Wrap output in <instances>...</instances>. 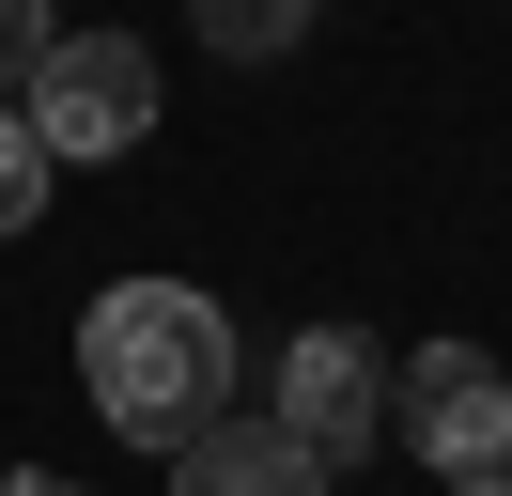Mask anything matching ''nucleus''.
Returning a JSON list of instances; mask_svg holds the SVG:
<instances>
[{
    "instance_id": "6e6552de",
    "label": "nucleus",
    "mask_w": 512,
    "mask_h": 496,
    "mask_svg": "<svg viewBox=\"0 0 512 496\" xmlns=\"http://www.w3.org/2000/svg\"><path fill=\"white\" fill-rule=\"evenodd\" d=\"M47 31H63L47 0H0V78H32V62H47Z\"/></svg>"
},
{
    "instance_id": "20e7f679",
    "label": "nucleus",
    "mask_w": 512,
    "mask_h": 496,
    "mask_svg": "<svg viewBox=\"0 0 512 496\" xmlns=\"http://www.w3.org/2000/svg\"><path fill=\"white\" fill-rule=\"evenodd\" d=\"M264 419H280L295 450L342 481V465L388 434V341H373V326H295L280 372H264Z\"/></svg>"
},
{
    "instance_id": "1a4fd4ad",
    "label": "nucleus",
    "mask_w": 512,
    "mask_h": 496,
    "mask_svg": "<svg viewBox=\"0 0 512 496\" xmlns=\"http://www.w3.org/2000/svg\"><path fill=\"white\" fill-rule=\"evenodd\" d=\"M0 496H78V481H47V465H16V481H0Z\"/></svg>"
},
{
    "instance_id": "f257e3e1",
    "label": "nucleus",
    "mask_w": 512,
    "mask_h": 496,
    "mask_svg": "<svg viewBox=\"0 0 512 496\" xmlns=\"http://www.w3.org/2000/svg\"><path fill=\"white\" fill-rule=\"evenodd\" d=\"M233 310L202 295V279H109L94 310H78V388H94V419L125 434V450H202V434L233 419Z\"/></svg>"
},
{
    "instance_id": "0eeeda50",
    "label": "nucleus",
    "mask_w": 512,
    "mask_h": 496,
    "mask_svg": "<svg viewBox=\"0 0 512 496\" xmlns=\"http://www.w3.org/2000/svg\"><path fill=\"white\" fill-rule=\"evenodd\" d=\"M32 217H47V140L16 124V93H0V248L32 233Z\"/></svg>"
},
{
    "instance_id": "9d476101",
    "label": "nucleus",
    "mask_w": 512,
    "mask_h": 496,
    "mask_svg": "<svg viewBox=\"0 0 512 496\" xmlns=\"http://www.w3.org/2000/svg\"><path fill=\"white\" fill-rule=\"evenodd\" d=\"M450 496H512V465H481V481H450Z\"/></svg>"
},
{
    "instance_id": "423d86ee",
    "label": "nucleus",
    "mask_w": 512,
    "mask_h": 496,
    "mask_svg": "<svg viewBox=\"0 0 512 496\" xmlns=\"http://www.w3.org/2000/svg\"><path fill=\"white\" fill-rule=\"evenodd\" d=\"M187 31H202L218 62H280L295 31H311V0H187Z\"/></svg>"
},
{
    "instance_id": "7ed1b4c3",
    "label": "nucleus",
    "mask_w": 512,
    "mask_h": 496,
    "mask_svg": "<svg viewBox=\"0 0 512 496\" xmlns=\"http://www.w3.org/2000/svg\"><path fill=\"white\" fill-rule=\"evenodd\" d=\"M388 434L435 481H481V465H512V372L481 341H419V357H388Z\"/></svg>"
},
{
    "instance_id": "39448f33",
    "label": "nucleus",
    "mask_w": 512,
    "mask_h": 496,
    "mask_svg": "<svg viewBox=\"0 0 512 496\" xmlns=\"http://www.w3.org/2000/svg\"><path fill=\"white\" fill-rule=\"evenodd\" d=\"M171 496H342L280 419H218L202 450H171Z\"/></svg>"
},
{
    "instance_id": "f03ea898",
    "label": "nucleus",
    "mask_w": 512,
    "mask_h": 496,
    "mask_svg": "<svg viewBox=\"0 0 512 496\" xmlns=\"http://www.w3.org/2000/svg\"><path fill=\"white\" fill-rule=\"evenodd\" d=\"M16 124H32L47 140V171H63V155H140L156 140V47H140V31H47V62L32 78H16Z\"/></svg>"
}]
</instances>
